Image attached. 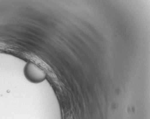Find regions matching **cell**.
I'll return each mask as SVG.
<instances>
[{"label": "cell", "instance_id": "obj_1", "mask_svg": "<svg viewBox=\"0 0 150 119\" xmlns=\"http://www.w3.org/2000/svg\"><path fill=\"white\" fill-rule=\"evenodd\" d=\"M25 76L33 83H37L44 81L46 74L40 68L33 63H28L24 69Z\"/></svg>", "mask_w": 150, "mask_h": 119}]
</instances>
